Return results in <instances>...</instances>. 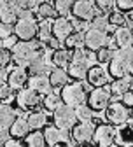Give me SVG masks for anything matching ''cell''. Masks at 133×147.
Wrapping results in <instances>:
<instances>
[{"instance_id": "cell-1", "label": "cell", "mask_w": 133, "mask_h": 147, "mask_svg": "<svg viewBox=\"0 0 133 147\" xmlns=\"http://www.w3.org/2000/svg\"><path fill=\"white\" fill-rule=\"evenodd\" d=\"M44 53L46 51H44V46L41 42L21 40V42H16L12 47V60L21 67H28L35 58L42 56Z\"/></svg>"}, {"instance_id": "cell-2", "label": "cell", "mask_w": 133, "mask_h": 147, "mask_svg": "<svg viewBox=\"0 0 133 147\" xmlns=\"http://www.w3.org/2000/svg\"><path fill=\"white\" fill-rule=\"evenodd\" d=\"M133 70V49L119 47L114 53V58L109 61V74L112 77H124Z\"/></svg>"}, {"instance_id": "cell-3", "label": "cell", "mask_w": 133, "mask_h": 147, "mask_svg": "<svg viewBox=\"0 0 133 147\" xmlns=\"http://www.w3.org/2000/svg\"><path fill=\"white\" fill-rule=\"evenodd\" d=\"M89 63H91V56H89V54L86 51H82V47L75 49V53L72 54V60L68 63V76L72 79H75V81L86 79L88 70L91 67Z\"/></svg>"}, {"instance_id": "cell-4", "label": "cell", "mask_w": 133, "mask_h": 147, "mask_svg": "<svg viewBox=\"0 0 133 147\" xmlns=\"http://www.w3.org/2000/svg\"><path fill=\"white\" fill-rule=\"evenodd\" d=\"M60 96H61L63 103H67V105H70V107L75 109L77 105L84 103V100H86V89H84V86L81 82L65 84L61 88V95Z\"/></svg>"}, {"instance_id": "cell-5", "label": "cell", "mask_w": 133, "mask_h": 147, "mask_svg": "<svg viewBox=\"0 0 133 147\" xmlns=\"http://www.w3.org/2000/svg\"><path fill=\"white\" fill-rule=\"evenodd\" d=\"M77 117H75V109L61 103L58 109L54 110V124L58 128H63V130H70V128L75 124Z\"/></svg>"}, {"instance_id": "cell-6", "label": "cell", "mask_w": 133, "mask_h": 147, "mask_svg": "<svg viewBox=\"0 0 133 147\" xmlns=\"http://www.w3.org/2000/svg\"><path fill=\"white\" fill-rule=\"evenodd\" d=\"M130 117V112H128V107L124 103H119V102H114V103H109L105 107V119L110 123V124H124Z\"/></svg>"}, {"instance_id": "cell-7", "label": "cell", "mask_w": 133, "mask_h": 147, "mask_svg": "<svg viewBox=\"0 0 133 147\" xmlns=\"http://www.w3.org/2000/svg\"><path fill=\"white\" fill-rule=\"evenodd\" d=\"M109 42V37H107V32L103 30H98V28H88L86 33H84V46L91 51H98L100 47L107 46Z\"/></svg>"}, {"instance_id": "cell-8", "label": "cell", "mask_w": 133, "mask_h": 147, "mask_svg": "<svg viewBox=\"0 0 133 147\" xmlns=\"http://www.w3.org/2000/svg\"><path fill=\"white\" fill-rule=\"evenodd\" d=\"M14 33L21 40H32L37 35V25L33 18H18V21L14 23Z\"/></svg>"}, {"instance_id": "cell-9", "label": "cell", "mask_w": 133, "mask_h": 147, "mask_svg": "<svg viewBox=\"0 0 133 147\" xmlns=\"http://www.w3.org/2000/svg\"><path fill=\"white\" fill-rule=\"evenodd\" d=\"M109 102H110V91L105 89L103 86L95 88L89 93V96H88V105L93 110H105V107L109 105Z\"/></svg>"}, {"instance_id": "cell-10", "label": "cell", "mask_w": 133, "mask_h": 147, "mask_svg": "<svg viewBox=\"0 0 133 147\" xmlns=\"http://www.w3.org/2000/svg\"><path fill=\"white\" fill-rule=\"evenodd\" d=\"M95 135V128L89 121H81L79 124L72 126V137L77 144H89Z\"/></svg>"}, {"instance_id": "cell-11", "label": "cell", "mask_w": 133, "mask_h": 147, "mask_svg": "<svg viewBox=\"0 0 133 147\" xmlns=\"http://www.w3.org/2000/svg\"><path fill=\"white\" fill-rule=\"evenodd\" d=\"M109 76L110 74L102 67V65H91L89 70H88V82L93 86V88H100V86H105L109 82Z\"/></svg>"}, {"instance_id": "cell-12", "label": "cell", "mask_w": 133, "mask_h": 147, "mask_svg": "<svg viewBox=\"0 0 133 147\" xmlns=\"http://www.w3.org/2000/svg\"><path fill=\"white\" fill-rule=\"evenodd\" d=\"M16 102L21 109H35L41 103V93H37L35 89L28 88V89H21L16 96Z\"/></svg>"}, {"instance_id": "cell-13", "label": "cell", "mask_w": 133, "mask_h": 147, "mask_svg": "<svg viewBox=\"0 0 133 147\" xmlns=\"http://www.w3.org/2000/svg\"><path fill=\"white\" fill-rule=\"evenodd\" d=\"M44 138H46V144H49V145H56V144H70V140H68V130L58 128L56 124L46 128Z\"/></svg>"}, {"instance_id": "cell-14", "label": "cell", "mask_w": 133, "mask_h": 147, "mask_svg": "<svg viewBox=\"0 0 133 147\" xmlns=\"http://www.w3.org/2000/svg\"><path fill=\"white\" fill-rule=\"evenodd\" d=\"M72 32H74L72 20H68L67 16H61V18H58V20L53 21V35H54L60 42H63Z\"/></svg>"}, {"instance_id": "cell-15", "label": "cell", "mask_w": 133, "mask_h": 147, "mask_svg": "<svg viewBox=\"0 0 133 147\" xmlns=\"http://www.w3.org/2000/svg\"><path fill=\"white\" fill-rule=\"evenodd\" d=\"M72 14L75 18H79V20L91 21L95 18V5L89 0H75L74 7H72Z\"/></svg>"}, {"instance_id": "cell-16", "label": "cell", "mask_w": 133, "mask_h": 147, "mask_svg": "<svg viewBox=\"0 0 133 147\" xmlns=\"http://www.w3.org/2000/svg\"><path fill=\"white\" fill-rule=\"evenodd\" d=\"M114 137H116V131H114V128L110 124H98L97 128H95V142H97L98 145H110L114 142Z\"/></svg>"}, {"instance_id": "cell-17", "label": "cell", "mask_w": 133, "mask_h": 147, "mask_svg": "<svg viewBox=\"0 0 133 147\" xmlns=\"http://www.w3.org/2000/svg\"><path fill=\"white\" fill-rule=\"evenodd\" d=\"M28 86L32 89H35L37 93L41 95H47L51 91V81H49V76H46V74H39V76H32L28 77Z\"/></svg>"}, {"instance_id": "cell-18", "label": "cell", "mask_w": 133, "mask_h": 147, "mask_svg": "<svg viewBox=\"0 0 133 147\" xmlns=\"http://www.w3.org/2000/svg\"><path fill=\"white\" fill-rule=\"evenodd\" d=\"M7 81H9V86H11L12 89H21V88L28 82V72H26V68L21 67V65L16 67L14 70H11Z\"/></svg>"}, {"instance_id": "cell-19", "label": "cell", "mask_w": 133, "mask_h": 147, "mask_svg": "<svg viewBox=\"0 0 133 147\" xmlns=\"http://www.w3.org/2000/svg\"><path fill=\"white\" fill-rule=\"evenodd\" d=\"M114 42L117 47H131L133 46V30L128 26H119L114 32Z\"/></svg>"}, {"instance_id": "cell-20", "label": "cell", "mask_w": 133, "mask_h": 147, "mask_svg": "<svg viewBox=\"0 0 133 147\" xmlns=\"http://www.w3.org/2000/svg\"><path fill=\"white\" fill-rule=\"evenodd\" d=\"M18 12H20V7H18L16 2L12 4H0V21L4 23H16L18 21Z\"/></svg>"}, {"instance_id": "cell-21", "label": "cell", "mask_w": 133, "mask_h": 147, "mask_svg": "<svg viewBox=\"0 0 133 147\" xmlns=\"http://www.w3.org/2000/svg\"><path fill=\"white\" fill-rule=\"evenodd\" d=\"M47 76H49V81H51V86H53V88H63V86L68 82V79H70L68 72L63 70L61 67L51 68V72L47 74Z\"/></svg>"}, {"instance_id": "cell-22", "label": "cell", "mask_w": 133, "mask_h": 147, "mask_svg": "<svg viewBox=\"0 0 133 147\" xmlns=\"http://www.w3.org/2000/svg\"><path fill=\"white\" fill-rule=\"evenodd\" d=\"M28 68H30V72H32V76H39V74H47L51 72V65H49V60H47V54L44 53L42 56H39V58H35L30 65H28Z\"/></svg>"}, {"instance_id": "cell-23", "label": "cell", "mask_w": 133, "mask_h": 147, "mask_svg": "<svg viewBox=\"0 0 133 147\" xmlns=\"http://www.w3.org/2000/svg\"><path fill=\"white\" fill-rule=\"evenodd\" d=\"M28 133H30L28 119H26L25 116H23V117H16L14 123L11 124V135L16 137V138H25Z\"/></svg>"}, {"instance_id": "cell-24", "label": "cell", "mask_w": 133, "mask_h": 147, "mask_svg": "<svg viewBox=\"0 0 133 147\" xmlns=\"http://www.w3.org/2000/svg\"><path fill=\"white\" fill-rule=\"evenodd\" d=\"M131 82H133V79L130 77V74L124 76V77H117L116 81L112 82V86H110V93L116 95V96H123L126 91L131 88Z\"/></svg>"}, {"instance_id": "cell-25", "label": "cell", "mask_w": 133, "mask_h": 147, "mask_svg": "<svg viewBox=\"0 0 133 147\" xmlns=\"http://www.w3.org/2000/svg\"><path fill=\"white\" fill-rule=\"evenodd\" d=\"M16 110L5 103L0 105V128H11V124L16 119Z\"/></svg>"}, {"instance_id": "cell-26", "label": "cell", "mask_w": 133, "mask_h": 147, "mask_svg": "<svg viewBox=\"0 0 133 147\" xmlns=\"http://www.w3.org/2000/svg\"><path fill=\"white\" fill-rule=\"evenodd\" d=\"M70 60H72V53H70V49H67V47H65V49H56L54 54H53V63H54L56 67H61V68L68 67Z\"/></svg>"}, {"instance_id": "cell-27", "label": "cell", "mask_w": 133, "mask_h": 147, "mask_svg": "<svg viewBox=\"0 0 133 147\" xmlns=\"http://www.w3.org/2000/svg\"><path fill=\"white\" fill-rule=\"evenodd\" d=\"M26 119H28V124H30V130H41V128H44L46 123H47V116L44 112H41V110L32 112Z\"/></svg>"}, {"instance_id": "cell-28", "label": "cell", "mask_w": 133, "mask_h": 147, "mask_svg": "<svg viewBox=\"0 0 133 147\" xmlns=\"http://www.w3.org/2000/svg\"><path fill=\"white\" fill-rule=\"evenodd\" d=\"M63 44H65V47L67 49H79V47H82L84 46V35H82V32H72L67 39L63 40Z\"/></svg>"}, {"instance_id": "cell-29", "label": "cell", "mask_w": 133, "mask_h": 147, "mask_svg": "<svg viewBox=\"0 0 133 147\" xmlns=\"http://www.w3.org/2000/svg\"><path fill=\"white\" fill-rule=\"evenodd\" d=\"M37 35H39L41 42H49V39L53 37V23L51 21H42L37 28Z\"/></svg>"}, {"instance_id": "cell-30", "label": "cell", "mask_w": 133, "mask_h": 147, "mask_svg": "<svg viewBox=\"0 0 133 147\" xmlns=\"http://www.w3.org/2000/svg\"><path fill=\"white\" fill-rule=\"evenodd\" d=\"M25 144L30 145V147H44L46 145L44 133H41L39 130H35V133H28L25 137Z\"/></svg>"}, {"instance_id": "cell-31", "label": "cell", "mask_w": 133, "mask_h": 147, "mask_svg": "<svg viewBox=\"0 0 133 147\" xmlns=\"http://www.w3.org/2000/svg\"><path fill=\"white\" fill-rule=\"evenodd\" d=\"M61 103H63L61 96L56 95V93H53V91H49V93L46 95V98H44V107H46L47 110H51V112H54V110L58 109Z\"/></svg>"}, {"instance_id": "cell-32", "label": "cell", "mask_w": 133, "mask_h": 147, "mask_svg": "<svg viewBox=\"0 0 133 147\" xmlns=\"http://www.w3.org/2000/svg\"><path fill=\"white\" fill-rule=\"evenodd\" d=\"M56 14L58 12H56V9L49 2H44V4H41L39 7H37V16L42 18V20H53Z\"/></svg>"}, {"instance_id": "cell-33", "label": "cell", "mask_w": 133, "mask_h": 147, "mask_svg": "<svg viewBox=\"0 0 133 147\" xmlns=\"http://www.w3.org/2000/svg\"><path fill=\"white\" fill-rule=\"evenodd\" d=\"M74 2H75V0H56V2H54V9H56V12L61 14V16H68L72 12Z\"/></svg>"}, {"instance_id": "cell-34", "label": "cell", "mask_w": 133, "mask_h": 147, "mask_svg": "<svg viewBox=\"0 0 133 147\" xmlns=\"http://www.w3.org/2000/svg\"><path fill=\"white\" fill-rule=\"evenodd\" d=\"M75 117H77L79 121H91V117H93V109L89 105H84V103L77 105V107H75Z\"/></svg>"}, {"instance_id": "cell-35", "label": "cell", "mask_w": 133, "mask_h": 147, "mask_svg": "<svg viewBox=\"0 0 133 147\" xmlns=\"http://www.w3.org/2000/svg\"><path fill=\"white\" fill-rule=\"evenodd\" d=\"M119 140L123 144H133V124H121L119 130Z\"/></svg>"}, {"instance_id": "cell-36", "label": "cell", "mask_w": 133, "mask_h": 147, "mask_svg": "<svg viewBox=\"0 0 133 147\" xmlns=\"http://www.w3.org/2000/svg\"><path fill=\"white\" fill-rule=\"evenodd\" d=\"M114 53H116V49L110 47V46H103L98 49V54H97V60L100 63H109L112 58H114Z\"/></svg>"}, {"instance_id": "cell-37", "label": "cell", "mask_w": 133, "mask_h": 147, "mask_svg": "<svg viewBox=\"0 0 133 147\" xmlns=\"http://www.w3.org/2000/svg\"><path fill=\"white\" fill-rule=\"evenodd\" d=\"M16 4L23 11H33L41 5V0H16Z\"/></svg>"}, {"instance_id": "cell-38", "label": "cell", "mask_w": 133, "mask_h": 147, "mask_svg": "<svg viewBox=\"0 0 133 147\" xmlns=\"http://www.w3.org/2000/svg\"><path fill=\"white\" fill-rule=\"evenodd\" d=\"M124 16H123V12L119 11V12H110L109 14V25H112V26H123L124 25Z\"/></svg>"}, {"instance_id": "cell-39", "label": "cell", "mask_w": 133, "mask_h": 147, "mask_svg": "<svg viewBox=\"0 0 133 147\" xmlns=\"http://www.w3.org/2000/svg\"><path fill=\"white\" fill-rule=\"evenodd\" d=\"M93 26L98 28V30L107 32V30L110 28V26H109V18H105V16H95V18H93Z\"/></svg>"}, {"instance_id": "cell-40", "label": "cell", "mask_w": 133, "mask_h": 147, "mask_svg": "<svg viewBox=\"0 0 133 147\" xmlns=\"http://www.w3.org/2000/svg\"><path fill=\"white\" fill-rule=\"evenodd\" d=\"M14 33V26L11 23H4V21H0V39H7V37H11Z\"/></svg>"}, {"instance_id": "cell-41", "label": "cell", "mask_w": 133, "mask_h": 147, "mask_svg": "<svg viewBox=\"0 0 133 147\" xmlns=\"http://www.w3.org/2000/svg\"><path fill=\"white\" fill-rule=\"evenodd\" d=\"M12 88L9 86V84H2L0 86V102H7V100H11L12 98Z\"/></svg>"}, {"instance_id": "cell-42", "label": "cell", "mask_w": 133, "mask_h": 147, "mask_svg": "<svg viewBox=\"0 0 133 147\" xmlns=\"http://www.w3.org/2000/svg\"><path fill=\"white\" fill-rule=\"evenodd\" d=\"M116 5L121 12H130L133 11V0H116Z\"/></svg>"}, {"instance_id": "cell-43", "label": "cell", "mask_w": 133, "mask_h": 147, "mask_svg": "<svg viewBox=\"0 0 133 147\" xmlns=\"http://www.w3.org/2000/svg\"><path fill=\"white\" fill-rule=\"evenodd\" d=\"M72 26H74L75 32H86V30H88V21L75 18V20H72Z\"/></svg>"}, {"instance_id": "cell-44", "label": "cell", "mask_w": 133, "mask_h": 147, "mask_svg": "<svg viewBox=\"0 0 133 147\" xmlns=\"http://www.w3.org/2000/svg\"><path fill=\"white\" fill-rule=\"evenodd\" d=\"M95 4L102 11H110L114 7V4H116V0H95Z\"/></svg>"}, {"instance_id": "cell-45", "label": "cell", "mask_w": 133, "mask_h": 147, "mask_svg": "<svg viewBox=\"0 0 133 147\" xmlns=\"http://www.w3.org/2000/svg\"><path fill=\"white\" fill-rule=\"evenodd\" d=\"M11 60V53L5 47H0V68H4Z\"/></svg>"}, {"instance_id": "cell-46", "label": "cell", "mask_w": 133, "mask_h": 147, "mask_svg": "<svg viewBox=\"0 0 133 147\" xmlns=\"http://www.w3.org/2000/svg\"><path fill=\"white\" fill-rule=\"evenodd\" d=\"M9 137H11L9 128H0V145H5V142L9 140Z\"/></svg>"}, {"instance_id": "cell-47", "label": "cell", "mask_w": 133, "mask_h": 147, "mask_svg": "<svg viewBox=\"0 0 133 147\" xmlns=\"http://www.w3.org/2000/svg\"><path fill=\"white\" fill-rule=\"evenodd\" d=\"M2 42H4V47H5V49H9V47L12 49L14 44L18 42V35H11V37H7V39H4Z\"/></svg>"}, {"instance_id": "cell-48", "label": "cell", "mask_w": 133, "mask_h": 147, "mask_svg": "<svg viewBox=\"0 0 133 147\" xmlns=\"http://www.w3.org/2000/svg\"><path fill=\"white\" fill-rule=\"evenodd\" d=\"M47 44H49V47H51V49H60V40L56 39V37H54V39H53V37H51V39H49V42H47Z\"/></svg>"}, {"instance_id": "cell-49", "label": "cell", "mask_w": 133, "mask_h": 147, "mask_svg": "<svg viewBox=\"0 0 133 147\" xmlns=\"http://www.w3.org/2000/svg\"><path fill=\"white\" fill-rule=\"evenodd\" d=\"M5 145H7V147H16V145H21V140H11V137H9V140L5 142Z\"/></svg>"}, {"instance_id": "cell-50", "label": "cell", "mask_w": 133, "mask_h": 147, "mask_svg": "<svg viewBox=\"0 0 133 147\" xmlns=\"http://www.w3.org/2000/svg\"><path fill=\"white\" fill-rule=\"evenodd\" d=\"M2 84H5V72H4V68H0V86Z\"/></svg>"}, {"instance_id": "cell-51", "label": "cell", "mask_w": 133, "mask_h": 147, "mask_svg": "<svg viewBox=\"0 0 133 147\" xmlns=\"http://www.w3.org/2000/svg\"><path fill=\"white\" fill-rule=\"evenodd\" d=\"M12 2H16V0H0V4H12Z\"/></svg>"}, {"instance_id": "cell-52", "label": "cell", "mask_w": 133, "mask_h": 147, "mask_svg": "<svg viewBox=\"0 0 133 147\" xmlns=\"http://www.w3.org/2000/svg\"><path fill=\"white\" fill-rule=\"evenodd\" d=\"M130 21L133 23V11H130Z\"/></svg>"}, {"instance_id": "cell-53", "label": "cell", "mask_w": 133, "mask_h": 147, "mask_svg": "<svg viewBox=\"0 0 133 147\" xmlns=\"http://www.w3.org/2000/svg\"><path fill=\"white\" fill-rule=\"evenodd\" d=\"M0 47H4V42H2V39H0Z\"/></svg>"}]
</instances>
